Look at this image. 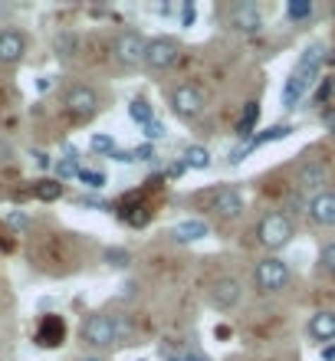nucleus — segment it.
Returning <instances> with one entry per match:
<instances>
[{"mask_svg":"<svg viewBox=\"0 0 335 361\" xmlns=\"http://www.w3.org/2000/svg\"><path fill=\"white\" fill-rule=\"evenodd\" d=\"M122 335H128L125 322L112 319L109 312H89L86 319H83V325H79V338H83V345L96 348V355L109 352V348H115V345H122Z\"/></svg>","mask_w":335,"mask_h":361,"instance_id":"1","label":"nucleus"},{"mask_svg":"<svg viewBox=\"0 0 335 361\" xmlns=\"http://www.w3.org/2000/svg\"><path fill=\"white\" fill-rule=\"evenodd\" d=\"M322 59H326V53H322V47H309L306 53H303V59H299V66L293 69V76L286 79V86H283V105L286 109H296V102L303 99V92H306L312 82H316L319 69H322Z\"/></svg>","mask_w":335,"mask_h":361,"instance_id":"2","label":"nucleus"},{"mask_svg":"<svg viewBox=\"0 0 335 361\" xmlns=\"http://www.w3.org/2000/svg\"><path fill=\"white\" fill-rule=\"evenodd\" d=\"M293 237H296V220L289 217V214H283V210H269V214H263V217H260V224H257V243L263 250L276 253V250H283Z\"/></svg>","mask_w":335,"mask_h":361,"instance_id":"3","label":"nucleus"},{"mask_svg":"<svg viewBox=\"0 0 335 361\" xmlns=\"http://www.w3.org/2000/svg\"><path fill=\"white\" fill-rule=\"evenodd\" d=\"M289 283H293V269H289L286 259H279V257L257 259V267H253V286H257V293L279 295L283 289H289Z\"/></svg>","mask_w":335,"mask_h":361,"instance_id":"4","label":"nucleus"},{"mask_svg":"<svg viewBox=\"0 0 335 361\" xmlns=\"http://www.w3.org/2000/svg\"><path fill=\"white\" fill-rule=\"evenodd\" d=\"M112 56L122 69H138L145 66V56H148V39L138 33V30H125L118 33L112 43Z\"/></svg>","mask_w":335,"mask_h":361,"instance_id":"5","label":"nucleus"},{"mask_svg":"<svg viewBox=\"0 0 335 361\" xmlns=\"http://www.w3.org/2000/svg\"><path fill=\"white\" fill-rule=\"evenodd\" d=\"M168 105L181 122H191L204 112V92L194 82H178V86L168 89Z\"/></svg>","mask_w":335,"mask_h":361,"instance_id":"6","label":"nucleus"},{"mask_svg":"<svg viewBox=\"0 0 335 361\" xmlns=\"http://www.w3.org/2000/svg\"><path fill=\"white\" fill-rule=\"evenodd\" d=\"M207 302L217 309V312H233L240 302H243V283L237 276H217L211 286H207Z\"/></svg>","mask_w":335,"mask_h":361,"instance_id":"7","label":"nucleus"},{"mask_svg":"<svg viewBox=\"0 0 335 361\" xmlns=\"http://www.w3.org/2000/svg\"><path fill=\"white\" fill-rule=\"evenodd\" d=\"M181 56V43L174 37H154L148 39V56H145V66L152 69V73H164V69H171Z\"/></svg>","mask_w":335,"mask_h":361,"instance_id":"8","label":"nucleus"},{"mask_svg":"<svg viewBox=\"0 0 335 361\" xmlns=\"http://www.w3.org/2000/svg\"><path fill=\"white\" fill-rule=\"evenodd\" d=\"M296 184L299 190H306V194H322L329 184V161L326 158H309L306 154V161L299 164V171H296Z\"/></svg>","mask_w":335,"mask_h":361,"instance_id":"9","label":"nucleus"},{"mask_svg":"<svg viewBox=\"0 0 335 361\" xmlns=\"http://www.w3.org/2000/svg\"><path fill=\"white\" fill-rule=\"evenodd\" d=\"M63 102H66V112L73 115V118H79V122H83V118H92V115L99 112V92L92 86H83V82H79V86H69Z\"/></svg>","mask_w":335,"mask_h":361,"instance_id":"10","label":"nucleus"},{"mask_svg":"<svg viewBox=\"0 0 335 361\" xmlns=\"http://www.w3.org/2000/svg\"><path fill=\"white\" fill-rule=\"evenodd\" d=\"M227 23L237 33H260L263 30V13H260V7H253V4H233V7L227 10Z\"/></svg>","mask_w":335,"mask_h":361,"instance_id":"11","label":"nucleus"},{"mask_svg":"<svg viewBox=\"0 0 335 361\" xmlns=\"http://www.w3.org/2000/svg\"><path fill=\"white\" fill-rule=\"evenodd\" d=\"M306 335L316 345H332L335 342V309H319L309 315Z\"/></svg>","mask_w":335,"mask_h":361,"instance_id":"12","label":"nucleus"},{"mask_svg":"<svg viewBox=\"0 0 335 361\" xmlns=\"http://www.w3.org/2000/svg\"><path fill=\"white\" fill-rule=\"evenodd\" d=\"M27 56V37L20 30H0V66H17Z\"/></svg>","mask_w":335,"mask_h":361,"instance_id":"13","label":"nucleus"},{"mask_svg":"<svg viewBox=\"0 0 335 361\" xmlns=\"http://www.w3.org/2000/svg\"><path fill=\"white\" fill-rule=\"evenodd\" d=\"M309 220L316 224V227H335V190L326 188L322 194L316 197H309Z\"/></svg>","mask_w":335,"mask_h":361,"instance_id":"14","label":"nucleus"},{"mask_svg":"<svg viewBox=\"0 0 335 361\" xmlns=\"http://www.w3.org/2000/svg\"><path fill=\"white\" fill-rule=\"evenodd\" d=\"M211 210H214V214H217L221 220H237L240 214H243V197H240V190H237V188H221V190H214Z\"/></svg>","mask_w":335,"mask_h":361,"instance_id":"15","label":"nucleus"},{"mask_svg":"<svg viewBox=\"0 0 335 361\" xmlns=\"http://www.w3.org/2000/svg\"><path fill=\"white\" fill-rule=\"evenodd\" d=\"M66 342V322L59 315H43L37 329V345L39 348H59Z\"/></svg>","mask_w":335,"mask_h":361,"instance_id":"16","label":"nucleus"},{"mask_svg":"<svg viewBox=\"0 0 335 361\" xmlns=\"http://www.w3.org/2000/svg\"><path fill=\"white\" fill-rule=\"evenodd\" d=\"M204 237H211L207 220H181V224L171 227V240H178V243H197Z\"/></svg>","mask_w":335,"mask_h":361,"instance_id":"17","label":"nucleus"},{"mask_svg":"<svg viewBox=\"0 0 335 361\" xmlns=\"http://www.w3.org/2000/svg\"><path fill=\"white\" fill-rule=\"evenodd\" d=\"M293 132L289 125H273V128H267L263 135H257V138H250V145L243 148V152H237L233 154V161H243L250 152H257V148H263V145H269V142H276V138H286V135Z\"/></svg>","mask_w":335,"mask_h":361,"instance_id":"18","label":"nucleus"},{"mask_svg":"<svg viewBox=\"0 0 335 361\" xmlns=\"http://www.w3.org/2000/svg\"><path fill=\"white\" fill-rule=\"evenodd\" d=\"M184 168H194V171L211 168V152H207L204 145H188V148H184Z\"/></svg>","mask_w":335,"mask_h":361,"instance_id":"19","label":"nucleus"},{"mask_svg":"<svg viewBox=\"0 0 335 361\" xmlns=\"http://www.w3.org/2000/svg\"><path fill=\"white\" fill-rule=\"evenodd\" d=\"M319 273L335 279V240L322 243V250H319Z\"/></svg>","mask_w":335,"mask_h":361,"instance_id":"20","label":"nucleus"},{"mask_svg":"<svg viewBox=\"0 0 335 361\" xmlns=\"http://www.w3.org/2000/svg\"><path fill=\"white\" fill-rule=\"evenodd\" d=\"M260 118V105L257 102H247V109H243V115H240L237 122V135L240 138H250V128H253V122Z\"/></svg>","mask_w":335,"mask_h":361,"instance_id":"21","label":"nucleus"},{"mask_svg":"<svg viewBox=\"0 0 335 361\" xmlns=\"http://www.w3.org/2000/svg\"><path fill=\"white\" fill-rule=\"evenodd\" d=\"M33 194H37L39 200H56L59 194H63V184H59V180H37Z\"/></svg>","mask_w":335,"mask_h":361,"instance_id":"22","label":"nucleus"},{"mask_svg":"<svg viewBox=\"0 0 335 361\" xmlns=\"http://www.w3.org/2000/svg\"><path fill=\"white\" fill-rule=\"evenodd\" d=\"M102 259H106L109 267H115V269H125L128 263H132V253H128V250H118V247H109L106 253H102Z\"/></svg>","mask_w":335,"mask_h":361,"instance_id":"23","label":"nucleus"},{"mask_svg":"<svg viewBox=\"0 0 335 361\" xmlns=\"http://www.w3.org/2000/svg\"><path fill=\"white\" fill-rule=\"evenodd\" d=\"M293 20H303V17H312V4L309 0H299V4H289V10H286Z\"/></svg>","mask_w":335,"mask_h":361,"instance_id":"24","label":"nucleus"},{"mask_svg":"<svg viewBox=\"0 0 335 361\" xmlns=\"http://www.w3.org/2000/svg\"><path fill=\"white\" fill-rule=\"evenodd\" d=\"M79 174V180H86L89 188H102V184H106V174L102 171H86V168H83V171H76Z\"/></svg>","mask_w":335,"mask_h":361,"instance_id":"25","label":"nucleus"},{"mask_svg":"<svg viewBox=\"0 0 335 361\" xmlns=\"http://www.w3.org/2000/svg\"><path fill=\"white\" fill-rule=\"evenodd\" d=\"M112 138H109V135H96V138H92V152H99V154H112Z\"/></svg>","mask_w":335,"mask_h":361,"instance_id":"26","label":"nucleus"},{"mask_svg":"<svg viewBox=\"0 0 335 361\" xmlns=\"http://www.w3.org/2000/svg\"><path fill=\"white\" fill-rule=\"evenodd\" d=\"M69 49H76V37H69V33L56 37V53L59 56H69Z\"/></svg>","mask_w":335,"mask_h":361,"instance_id":"27","label":"nucleus"},{"mask_svg":"<svg viewBox=\"0 0 335 361\" xmlns=\"http://www.w3.org/2000/svg\"><path fill=\"white\" fill-rule=\"evenodd\" d=\"M132 115L138 118V122H145V125L152 122V112H148V105H145L142 99H138V102H132Z\"/></svg>","mask_w":335,"mask_h":361,"instance_id":"28","label":"nucleus"},{"mask_svg":"<svg viewBox=\"0 0 335 361\" xmlns=\"http://www.w3.org/2000/svg\"><path fill=\"white\" fill-rule=\"evenodd\" d=\"M10 224H13V227H27V217H23V214H10Z\"/></svg>","mask_w":335,"mask_h":361,"instance_id":"29","label":"nucleus"},{"mask_svg":"<svg viewBox=\"0 0 335 361\" xmlns=\"http://www.w3.org/2000/svg\"><path fill=\"white\" fill-rule=\"evenodd\" d=\"M79 361H109L106 355H86V358H79Z\"/></svg>","mask_w":335,"mask_h":361,"instance_id":"30","label":"nucleus"},{"mask_svg":"<svg viewBox=\"0 0 335 361\" xmlns=\"http://www.w3.org/2000/svg\"><path fill=\"white\" fill-rule=\"evenodd\" d=\"M326 125H329V128H332V132H335V112H329V115H326Z\"/></svg>","mask_w":335,"mask_h":361,"instance_id":"31","label":"nucleus"},{"mask_svg":"<svg viewBox=\"0 0 335 361\" xmlns=\"http://www.w3.org/2000/svg\"><path fill=\"white\" fill-rule=\"evenodd\" d=\"M188 361H207V358H201V355H184Z\"/></svg>","mask_w":335,"mask_h":361,"instance_id":"32","label":"nucleus"},{"mask_svg":"<svg viewBox=\"0 0 335 361\" xmlns=\"http://www.w3.org/2000/svg\"><path fill=\"white\" fill-rule=\"evenodd\" d=\"M171 361H188V358H171Z\"/></svg>","mask_w":335,"mask_h":361,"instance_id":"33","label":"nucleus"}]
</instances>
